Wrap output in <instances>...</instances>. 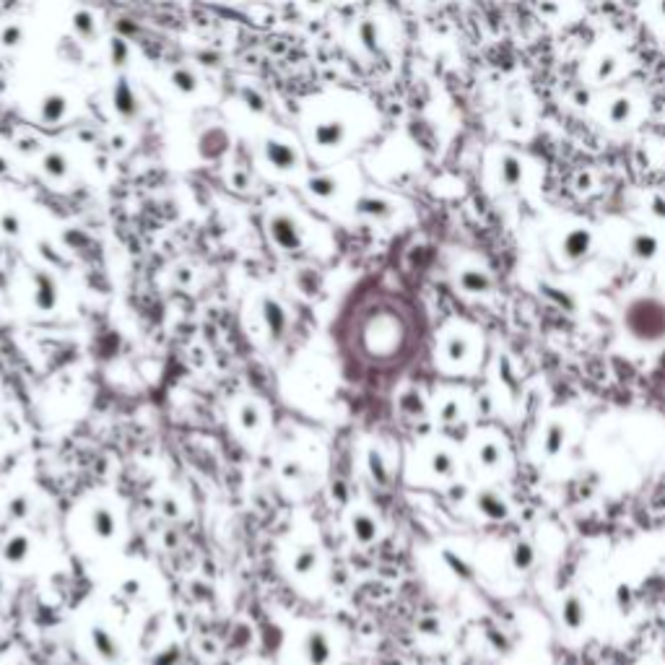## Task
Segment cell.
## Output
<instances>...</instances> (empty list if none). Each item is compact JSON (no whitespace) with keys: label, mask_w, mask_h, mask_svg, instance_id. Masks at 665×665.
<instances>
[{"label":"cell","mask_w":665,"mask_h":665,"mask_svg":"<svg viewBox=\"0 0 665 665\" xmlns=\"http://www.w3.org/2000/svg\"><path fill=\"white\" fill-rule=\"evenodd\" d=\"M476 460L478 465L484 470H499L504 463V450L502 444L494 442V439H486V442H481L476 447Z\"/></svg>","instance_id":"obj_28"},{"label":"cell","mask_w":665,"mask_h":665,"mask_svg":"<svg viewBox=\"0 0 665 665\" xmlns=\"http://www.w3.org/2000/svg\"><path fill=\"white\" fill-rule=\"evenodd\" d=\"M13 148H16V154H21V156H39V154H44L42 143H39V138H34V136H18L16 143H13Z\"/></svg>","instance_id":"obj_44"},{"label":"cell","mask_w":665,"mask_h":665,"mask_svg":"<svg viewBox=\"0 0 665 665\" xmlns=\"http://www.w3.org/2000/svg\"><path fill=\"white\" fill-rule=\"evenodd\" d=\"M229 182H231V188H237V190H250V174L245 169H234L229 174Z\"/></svg>","instance_id":"obj_52"},{"label":"cell","mask_w":665,"mask_h":665,"mask_svg":"<svg viewBox=\"0 0 665 665\" xmlns=\"http://www.w3.org/2000/svg\"><path fill=\"white\" fill-rule=\"evenodd\" d=\"M655 11H657V16H660V18L665 21V0H657V3H655Z\"/></svg>","instance_id":"obj_61"},{"label":"cell","mask_w":665,"mask_h":665,"mask_svg":"<svg viewBox=\"0 0 665 665\" xmlns=\"http://www.w3.org/2000/svg\"><path fill=\"white\" fill-rule=\"evenodd\" d=\"M510 562L515 572H530L536 567V546L530 541H515L510 551Z\"/></svg>","instance_id":"obj_27"},{"label":"cell","mask_w":665,"mask_h":665,"mask_svg":"<svg viewBox=\"0 0 665 665\" xmlns=\"http://www.w3.org/2000/svg\"><path fill=\"white\" fill-rule=\"evenodd\" d=\"M330 655H332V647H330V640H328V634L325 631H309L307 637H304V657H307L309 665H328L330 663Z\"/></svg>","instance_id":"obj_20"},{"label":"cell","mask_w":665,"mask_h":665,"mask_svg":"<svg viewBox=\"0 0 665 665\" xmlns=\"http://www.w3.org/2000/svg\"><path fill=\"white\" fill-rule=\"evenodd\" d=\"M317 562H320V556H317V548L304 546V548H299V551H297V556H294L291 567H294V572H297V574L307 577V574H312V572H315Z\"/></svg>","instance_id":"obj_37"},{"label":"cell","mask_w":665,"mask_h":665,"mask_svg":"<svg viewBox=\"0 0 665 665\" xmlns=\"http://www.w3.org/2000/svg\"><path fill=\"white\" fill-rule=\"evenodd\" d=\"M32 299H34V307L39 312H52V309L58 307L60 291L55 276L42 271V268L32 271Z\"/></svg>","instance_id":"obj_5"},{"label":"cell","mask_w":665,"mask_h":665,"mask_svg":"<svg viewBox=\"0 0 665 665\" xmlns=\"http://www.w3.org/2000/svg\"><path fill=\"white\" fill-rule=\"evenodd\" d=\"M169 84H172V89L182 96H195L198 91H200V78H198L195 70L188 68V65H179V68L172 70Z\"/></svg>","instance_id":"obj_26"},{"label":"cell","mask_w":665,"mask_h":665,"mask_svg":"<svg viewBox=\"0 0 665 665\" xmlns=\"http://www.w3.org/2000/svg\"><path fill=\"white\" fill-rule=\"evenodd\" d=\"M70 29L81 44H94L99 39V21L89 8H78L70 16Z\"/></svg>","instance_id":"obj_15"},{"label":"cell","mask_w":665,"mask_h":665,"mask_svg":"<svg viewBox=\"0 0 665 665\" xmlns=\"http://www.w3.org/2000/svg\"><path fill=\"white\" fill-rule=\"evenodd\" d=\"M432 3H434V0H432Z\"/></svg>","instance_id":"obj_63"},{"label":"cell","mask_w":665,"mask_h":665,"mask_svg":"<svg viewBox=\"0 0 665 665\" xmlns=\"http://www.w3.org/2000/svg\"><path fill=\"white\" fill-rule=\"evenodd\" d=\"M299 289L304 291V294H317V289H320V278H317L315 271H302L297 278Z\"/></svg>","instance_id":"obj_46"},{"label":"cell","mask_w":665,"mask_h":665,"mask_svg":"<svg viewBox=\"0 0 665 665\" xmlns=\"http://www.w3.org/2000/svg\"><path fill=\"white\" fill-rule=\"evenodd\" d=\"M473 504H476V510L486 517V520H494V522H502L510 517V504H507V499H504L499 491H494V489H481L476 496H473Z\"/></svg>","instance_id":"obj_10"},{"label":"cell","mask_w":665,"mask_h":665,"mask_svg":"<svg viewBox=\"0 0 665 665\" xmlns=\"http://www.w3.org/2000/svg\"><path fill=\"white\" fill-rule=\"evenodd\" d=\"M332 499H335V504L349 502V486H346L343 481H335V484H332Z\"/></svg>","instance_id":"obj_54"},{"label":"cell","mask_w":665,"mask_h":665,"mask_svg":"<svg viewBox=\"0 0 665 665\" xmlns=\"http://www.w3.org/2000/svg\"><path fill=\"white\" fill-rule=\"evenodd\" d=\"M29 551H32L29 538L16 533V536H11L8 541H6V546H3V559H6L8 564H24Z\"/></svg>","instance_id":"obj_33"},{"label":"cell","mask_w":665,"mask_h":665,"mask_svg":"<svg viewBox=\"0 0 665 665\" xmlns=\"http://www.w3.org/2000/svg\"><path fill=\"white\" fill-rule=\"evenodd\" d=\"M307 193L312 198H317V200H332L341 193V179L335 177L332 172L312 174V177H307Z\"/></svg>","instance_id":"obj_22"},{"label":"cell","mask_w":665,"mask_h":665,"mask_svg":"<svg viewBox=\"0 0 665 665\" xmlns=\"http://www.w3.org/2000/svg\"><path fill=\"white\" fill-rule=\"evenodd\" d=\"M418 631L427 634V637H437V634H442V624H439V619H434V616H424V619L418 621Z\"/></svg>","instance_id":"obj_47"},{"label":"cell","mask_w":665,"mask_h":665,"mask_svg":"<svg viewBox=\"0 0 665 665\" xmlns=\"http://www.w3.org/2000/svg\"><path fill=\"white\" fill-rule=\"evenodd\" d=\"M447 499H450L452 504H463L468 499V486H465V484H452V486L447 489Z\"/></svg>","instance_id":"obj_50"},{"label":"cell","mask_w":665,"mask_h":665,"mask_svg":"<svg viewBox=\"0 0 665 665\" xmlns=\"http://www.w3.org/2000/svg\"><path fill=\"white\" fill-rule=\"evenodd\" d=\"M429 470L437 478H452L455 470H458V463H455L450 450H434L429 455Z\"/></svg>","instance_id":"obj_32"},{"label":"cell","mask_w":665,"mask_h":665,"mask_svg":"<svg viewBox=\"0 0 665 665\" xmlns=\"http://www.w3.org/2000/svg\"><path fill=\"white\" fill-rule=\"evenodd\" d=\"M309 6H320V3H325V0H307Z\"/></svg>","instance_id":"obj_62"},{"label":"cell","mask_w":665,"mask_h":665,"mask_svg":"<svg viewBox=\"0 0 665 665\" xmlns=\"http://www.w3.org/2000/svg\"><path fill=\"white\" fill-rule=\"evenodd\" d=\"M631 117H634V99L626 94H619L614 99H608L606 104V120L614 125V128H624L629 125Z\"/></svg>","instance_id":"obj_23"},{"label":"cell","mask_w":665,"mask_h":665,"mask_svg":"<svg viewBox=\"0 0 665 665\" xmlns=\"http://www.w3.org/2000/svg\"><path fill=\"white\" fill-rule=\"evenodd\" d=\"M110 60L112 65H117V68H125L130 60V44L122 39V37H112L110 39Z\"/></svg>","instance_id":"obj_41"},{"label":"cell","mask_w":665,"mask_h":665,"mask_svg":"<svg viewBox=\"0 0 665 665\" xmlns=\"http://www.w3.org/2000/svg\"><path fill=\"white\" fill-rule=\"evenodd\" d=\"M559 616H562V624L569 631H580L588 621V608H585V600H582L577 593H569V595L562 600V608H559Z\"/></svg>","instance_id":"obj_16"},{"label":"cell","mask_w":665,"mask_h":665,"mask_svg":"<svg viewBox=\"0 0 665 665\" xmlns=\"http://www.w3.org/2000/svg\"><path fill=\"white\" fill-rule=\"evenodd\" d=\"M470 354H473V343H470L468 335H463V332H452V335L444 338L442 356L450 367H463V364L470 359Z\"/></svg>","instance_id":"obj_14"},{"label":"cell","mask_w":665,"mask_h":665,"mask_svg":"<svg viewBox=\"0 0 665 665\" xmlns=\"http://www.w3.org/2000/svg\"><path fill=\"white\" fill-rule=\"evenodd\" d=\"M122 590H125V593H128V595H136L138 590H141V582L130 580V582H125V585H122Z\"/></svg>","instance_id":"obj_60"},{"label":"cell","mask_w":665,"mask_h":665,"mask_svg":"<svg viewBox=\"0 0 665 665\" xmlns=\"http://www.w3.org/2000/svg\"><path fill=\"white\" fill-rule=\"evenodd\" d=\"M619 70H621V58L616 52H603L593 65V78L595 84H608L619 76Z\"/></svg>","instance_id":"obj_29"},{"label":"cell","mask_w":665,"mask_h":665,"mask_svg":"<svg viewBox=\"0 0 665 665\" xmlns=\"http://www.w3.org/2000/svg\"><path fill=\"white\" fill-rule=\"evenodd\" d=\"M398 403H401V411L406 413V416L421 418L424 413H427V401H424V395H421L416 387H411V390L403 392Z\"/></svg>","instance_id":"obj_35"},{"label":"cell","mask_w":665,"mask_h":665,"mask_svg":"<svg viewBox=\"0 0 665 665\" xmlns=\"http://www.w3.org/2000/svg\"><path fill=\"white\" fill-rule=\"evenodd\" d=\"M359 42H361V47L367 52H380V42H382V32H380V24L377 21H372V18H364L361 24H359Z\"/></svg>","instance_id":"obj_34"},{"label":"cell","mask_w":665,"mask_h":665,"mask_svg":"<svg viewBox=\"0 0 665 665\" xmlns=\"http://www.w3.org/2000/svg\"><path fill=\"white\" fill-rule=\"evenodd\" d=\"M437 418L442 421V424H458L463 418V406L460 401H455V398H447V401L439 403V408H437Z\"/></svg>","instance_id":"obj_40"},{"label":"cell","mask_w":665,"mask_h":665,"mask_svg":"<svg viewBox=\"0 0 665 665\" xmlns=\"http://www.w3.org/2000/svg\"><path fill=\"white\" fill-rule=\"evenodd\" d=\"M39 167H42L44 177L52 179V182H63V179H68V174H70V159H68V154L60 151V148L44 151L42 159H39Z\"/></svg>","instance_id":"obj_19"},{"label":"cell","mask_w":665,"mask_h":665,"mask_svg":"<svg viewBox=\"0 0 665 665\" xmlns=\"http://www.w3.org/2000/svg\"><path fill=\"white\" fill-rule=\"evenodd\" d=\"M593 185H595V179H593L590 172H577V177H574V190L577 193H590Z\"/></svg>","instance_id":"obj_51"},{"label":"cell","mask_w":665,"mask_h":665,"mask_svg":"<svg viewBox=\"0 0 665 665\" xmlns=\"http://www.w3.org/2000/svg\"><path fill=\"white\" fill-rule=\"evenodd\" d=\"M507 125H510L512 130H522L525 125H528V115H525V104L520 102V99H515V102H510V107H507Z\"/></svg>","instance_id":"obj_43"},{"label":"cell","mask_w":665,"mask_h":665,"mask_svg":"<svg viewBox=\"0 0 665 665\" xmlns=\"http://www.w3.org/2000/svg\"><path fill=\"white\" fill-rule=\"evenodd\" d=\"M650 214H652V219H657V221H665V195H660V193H655V195L650 198Z\"/></svg>","instance_id":"obj_48"},{"label":"cell","mask_w":665,"mask_h":665,"mask_svg":"<svg viewBox=\"0 0 665 665\" xmlns=\"http://www.w3.org/2000/svg\"><path fill=\"white\" fill-rule=\"evenodd\" d=\"M263 159L276 172H294L302 167V154L297 146L273 136L263 141Z\"/></svg>","instance_id":"obj_3"},{"label":"cell","mask_w":665,"mask_h":665,"mask_svg":"<svg viewBox=\"0 0 665 665\" xmlns=\"http://www.w3.org/2000/svg\"><path fill=\"white\" fill-rule=\"evenodd\" d=\"M11 174V162L6 154H0V177H8Z\"/></svg>","instance_id":"obj_59"},{"label":"cell","mask_w":665,"mask_h":665,"mask_svg":"<svg viewBox=\"0 0 665 665\" xmlns=\"http://www.w3.org/2000/svg\"><path fill=\"white\" fill-rule=\"evenodd\" d=\"M458 286H460L465 294H470V297H484V294L491 291L494 281H491V276H489L484 268L468 265V268H463L460 273H458Z\"/></svg>","instance_id":"obj_13"},{"label":"cell","mask_w":665,"mask_h":665,"mask_svg":"<svg viewBox=\"0 0 665 665\" xmlns=\"http://www.w3.org/2000/svg\"><path fill=\"white\" fill-rule=\"evenodd\" d=\"M354 214L372 221H390L395 216V205L382 195H361L354 203Z\"/></svg>","instance_id":"obj_11"},{"label":"cell","mask_w":665,"mask_h":665,"mask_svg":"<svg viewBox=\"0 0 665 665\" xmlns=\"http://www.w3.org/2000/svg\"><path fill=\"white\" fill-rule=\"evenodd\" d=\"M112 110L117 112L120 120H136L141 115V102H138L136 89L130 86L125 76H120L112 86Z\"/></svg>","instance_id":"obj_7"},{"label":"cell","mask_w":665,"mask_h":665,"mask_svg":"<svg viewBox=\"0 0 665 665\" xmlns=\"http://www.w3.org/2000/svg\"><path fill=\"white\" fill-rule=\"evenodd\" d=\"M349 138V125L346 120L341 117H328L320 120L315 128H312V141H315L317 148H325V151H332V148H341Z\"/></svg>","instance_id":"obj_6"},{"label":"cell","mask_w":665,"mask_h":665,"mask_svg":"<svg viewBox=\"0 0 665 665\" xmlns=\"http://www.w3.org/2000/svg\"><path fill=\"white\" fill-rule=\"evenodd\" d=\"M21 229H24V224H21V216L16 214V211H3L0 214V231L6 234V237L16 239L18 234H21Z\"/></svg>","instance_id":"obj_42"},{"label":"cell","mask_w":665,"mask_h":665,"mask_svg":"<svg viewBox=\"0 0 665 665\" xmlns=\"http://www.w3.org/2000/svg\"><path fill=\"white\" fill-rule=\"evenodd\" d=\"M496 179L504 190H520L525 182V162L515 154H499L496 159Z\"/></svg>","instance_id":"obj_9"},{"label":"cell","mask_w":665,"mask_h":665,"mask_svg":"<svg viewBox=\"0 0 665 665\" xmlns=\"http://www.w3.org/2000/svg\"><path fill=\"white\" fill-rule=\"evenodd\" d=\"M260 317H263L265 323L268 338L271 341H281L283 335H286V328H289V315H286L281 302H276L273 297H263L260 299Z\"/></svg>","instance_id":"obj_8"},{"label":"cell","mask_w":665,"mask_h":665,"mask_svg":"<svg viewBox=\"0 0 665 665\" xmlns=\"http://www.w3.org/2000/svg\"><path fill=\"white\" fill-rule=\"evenodd\" d=\"M564 444H567V427L559 424V421H548L546 429H543V437H541V450L546 458H559L564 452Z\"/></svg>","instance_id":"obj_25"},{"label":"cell","mask_w":665,"mask_h":665,"mask_svg":"<svg viewBox=\"0 0 665 665\" xmlns=\"http://www.w3.org/2000/svg\"><path fill=\"white\" fill-rule=\"evenodd\" d=\"M239 427L245 429V432H257V429L263 427V411L257 408L255 403H245V406H239Z\"/></svg>","instance_id":"obj_38"},{"label":"cell","mask_w":665,"mask_h":665,"mask_svg":"<svg viewBox=\"0 0 665 665\" xmlns=\"http://www.w3.org/2000/svg\"><path fill=\"white\" fill-rule=\"evenodd\" d=\"M198 151H200V156L208 159V162L221 159V156L229 151V136H226V130L208 128L203 136H200V141H198Z\"/></svg>","instance_id":"obj_17"},{"label":"cell","mask_w":665,"mask_h":665,"mask_svg":"<svg viewBox=\"0 0 665 665\" xmlns=\"http://www.w3.org/2000/svg\"><path fill=\"white\" fill-rule=\"evenodd\" d=\"M8 512H11V517H16V520L26 517V512H29V499H26V496H16V499H11Z\"/></svg>","instance_id":"obj_49"},{"label":"cell","mask_w":665,"mask_h":665,"mask_svg":"<svg viewBox=\"0 0 665 665\" xmlns=\"http://www.w3.org/2000/svg\"><path fill=\"white\" fill-rule=\"evenodd\" d=\"M70 112V99L63 91H50V94L42 96L39 102V122L44 125H58L68 117Z\"/></svg>","instance_id":"obj_12"},{"label":"cell","mask_w":665,"mask_h":665,"mask_svg":"<svg viewBox=\"0 0 665 665\" xmlns=\"http://www.w3.org/2000/svg\"><path fill=\"white\" fill-rule=\"evenodd\" d=\"M574 104H577V107H588L590 104L588 91H580V89H577V91H574Z\"/></svg>","instance_id":"obj_58"},{"label":"cell","mask_w":665,"mask_h":665,"mask_svg":"<svg viewBox=\"0 0 665 665\" xmlns=\"http://www.w3.org/2000/svg\"><path fill=\"white\" fill-rule=\"evenodd\" d=\"M476 408L481 416H489V413H494V398L489 395V392H481L476 398Z\"/></svg>","instance_id":"obj_53"},{"label":"cell","mask_w":665,"mask_h":665,"mask_svg":"<svg viewBox=\"0 0 665 665\" xmlns=\"http://www.w3.org/2000/svg\"><path fill=\"white\" fill-rule=\"evenodd\" d=\"M89 637H91V647H94V652L102 657V660H107V663L120 660V645H117V640H115V634H112L107 626L94 624L91 631H89Z\"/></svg>","instance_id":"obj_18"},{"label":"cell","mask_w":665,"mask_h":665,"mask_svg":"<svg viewBox=\"0 0 665 665\" xmlns=\"http://www.w3.org/2000/svg\"><path fill=\"white\" fill-rule=\"evenodd\" d=\"M559 250H562V257L567 263H580L593 250V231L588 226H572V229L564 231Z\"/></svg>","instance_id":"obj_4"},{"label":"cell","mask_w":665,"mask_h":665,"mask_svg":"<svg viewBox=\"0 0 665 665\" xmlns=\"http://www.w3.org/2000/svg\"><path fill=\"white\" fill-rule=\"evenodd\" d=\"M110 146L115 148V151H125V148H128V136H122V133L112 136V138H110Z\"/></svg>","instance_id":"obj_56"},{"label":"cell","mask_w":665,"mask_h":665,"mask_svg":"<svg viewBox=\"0 0 665 665\" xmlns=\"http://www.w3.org/2000/svg\"><path fill=\"white\" fill-rule=\"evenodd\" d=\"M162 510L167 517H177L179 515V504L174 499H162Z\"/></svg>","instance_id":"obj_55"},{"label":"cell","mask_w":665,"mask_h":665,"mask_svg":"<svg viewBox=\"0 0 665 665\" xmlns=\"http://www.w3.org/2000/svg\"><path fill=\"white\" fill-rule=\"evenodd\" d=\"M174 278H177L182 286H188V283H193V271H190V268H177V271H174Z\"/></svg>","instance_id":"obj_57"},{"label":"cell","mask_w":665,"mask_h":665,"mask_svg":"<svg viewBox=\"0 0 665 665\" xmlns=\"http://www.w3.org/2000/svg\"><path fill=\"white\" fill-rule=\"evenodd\" d=\"M660 252V239L652 231H634L629 237V255L640 263H650L655 260Z\"/></svg>","instance_id":"obj_21"},{"label":"cell","mask_w":665,"mask_h":665,"mask_svg":"<svg viewBox=\"0 0 665 665\" xmlns=\"http://www.w3.org/2000/svg\"><path fill=\"white\" fill-rule=\"evenodd\" d=\"M351 533H354V538H356L359 543H372L377 538L375 517L367 515V512H356V515L351 517Z\"/></svg>","instance_id":"obj_31"},{"label":"cell","mask_w":665,"mask_h":665,"mask_svg":"<svg viewBox=\"0 0 665 665\" xmlns=\"http://www.w3.org/2000/svg\"><path fill=\"white\" fill-rule=\"evenodd\" d=\"M367 470L369 476H372V481H375L377 486H387L390 484V468H387V460H385V455L377 447H369L367 450Z\"/></svg>","instance_id":"obj_30"},{"label":"cell","mask_w":665,"mask_h":665,"mask_svg":"<svg viewBox=\"0 0 665 665\" xmlns=\"http://www.w3.org/2000/svg\"><path fill=\"white\" fill-rule=\"evenodd\" d=\"M634 603H637V598H634L629 585H619V590H616V606H619V611L624 616H629L634 611Z\"/></svg>","instance_id":"obj_45"},{"label":"cell","mask_w":665,"mask_h":665,"mask_svg":"<svg viewBox=\"0 0 665 665\" xmlns=\"http://www.w3.org/2000/svg\"><path fill=\"white\" fill-rule=\"evenodd\" d=\"M239 99H242V104H245L252 115H263V112L268 110L265 96L260 94V89H255V86H242V89H239Z\"/></svg>","instance_id":"obj_39"},{"label":"cell","mask_w":665,"mask_h":665,"mask_svg":"<svg viewBox=\"0 0 665 665\" xmlns=\"http://www.w3.org/2000/svg\"><path fill=\"white\" fill-rule=\"evenodd\" d=\"M89 525H91V533L99 541H112L117 536V520H115L110 507H94L91 517H89Z\"/></svg>","instance_id":"obj_24"},{"label":"cell","mask_w":665,"mask_h":665,"mask_svg":"<svg viewBox=\"0 0 665 665\" xmlns=\"http://www.w3.org/2000/svg\"><path fill=\"white\" fill-rule=\"evenodd\" d=\"M268 234L273 239V245L283 252H299L304 247V231L299 221L286 211H276L268 219Z\"/></svg>","instance_id":"obj_2"},{"label":"cell","mask_w":665,"mask_h":665,"mask_svg":"<svg viewBox=\"0 0 665 665\" xmlns=\"http://www.w3.org/2000/svg\"><path fill=\"white\" fill-rule=\"evenodd\" d=\"M624 330L642 346L665 341V299L637 297L624 309Z\"/></svg>","instance_id":"obj_1"},{"label":"cell","mask_w":665,"mask_h":665,"mask_svg":"<svg viewBox=\"0 0 665 665\" xmlns=\"http://www.w3.org/2000/svg\"><path fill=\"white\" fill-rule=\"evenodd\" d=\"M24 39H26V29L24 24H18V21H11V24H6L0 29V47H6V50H18V47L24 44Z\"/></svg>","instance_id":"obj_36"}]
</instances>
